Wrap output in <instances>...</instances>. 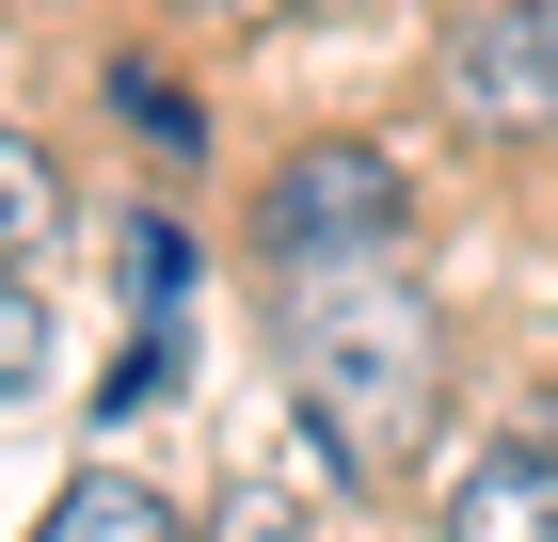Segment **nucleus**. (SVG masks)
Segmentation results:
<instances>
[{"mask_svg":"<svg viewBox=\"0 0 558 542\" xmlns=\"http://www.w3.org/2000/svg\"><path fill=\"white\" fill-rule=\"evenodd\" d=\"M384 240H415V176H399V144H367V128L288 144V160L256 176V208H240V255H256V272H303V255H384Z\"/></svg>","mask_w":558,"mask_h":542,"instance_id":"obj_2","label":"nucleus"},{"mask_svg":"<svg viewBox=\"0 0 558 542\" xmlns=\"http://www.w3.org/2000/svg\"><path fill=\"white\" fill-rule=\"evenodd\" d=\"M48 351H64V320H48V288L0 255V399H33V383H48Z\"/></svg>","mask_w":558,"mask_h":542,"instance_id":"obj_7","label":"nucleus"},{"mask_svg":"<svg viewBox=\"0 0 558 542\" xmlns=\"http://www.w3.org/2000/svg\"><path fill=\"white\" fill-rule=\"evenodd\" d=\"M64 240V176H48V144L16 112H0V255H16V272H33V255Z\"/></svg>","mask_w":558,"mask_h":542,"instance_id":"obj_6","label":"nucleus"},{"mask_svg":"<svg viewBox=\"0 0 558 542\" xmlns=\"http://www.w3.org/2000/svg\"><path fill=\"white\" fill-rule=\"evenodd\" d=\"M430 542H558V415H543V399L447 447V479H430Z\"/></svg>","mask_w":558,"mask_h":542,"instance_id":"obj_4","label":"nucleus"},{"mask_svg":"<svg viewBox=\"0 0 558 542\" xmlns=\"http://www.w3.org/2000/svg\"><path fill=\"white\" fill-rule=\"evenodd\" d=\"M430 96L463 112V144H558V0H463Z\"/></svg>","mask_w":558,"mask_h":542,"instance_id":"obj_3","label":"nucleus"},{"mask_svg":"<svg viewBox=\"0 0 558 542\" xmlns=\"http://www.w3.org/2000/svg\"><path fill=\"white\" fill-rule=\"evenodd\" d=\"M16 542H192V510H175L160 479H112V462H96V479H64Z\"/></svg>","mask_w":558,"mask_h":542,"instance_id":"obj_5","label":"nucleus"},{"mask_svg":"<svg viewBox=\"0 0 558 542\" xmlns=\"http://www.w3.org/2000/svg\"><path fill=\"white\" fill-rule=\"evenodd\" d=\"M175 33H288V16H319V0H160Z\"/></svg>","mask_w":558,"mask_h":542,"instance_id":"obj_8","label":"nucleus"},{"mask_svg":"<svg viewBox=\"0 0 558 542\" xmlns=\"http://www.w3.org/2000/svg\"><path fill=\"white\" fill-rule=\"evenodd\" d=\"M256 320H271V368H288L336 479H415L447 447V303H430L415 240L256 272Z\"/></svg>","mask_w":558,"mask_h":542,"instance_id":"obj_1","label":"nucleus"}]
</instances>
